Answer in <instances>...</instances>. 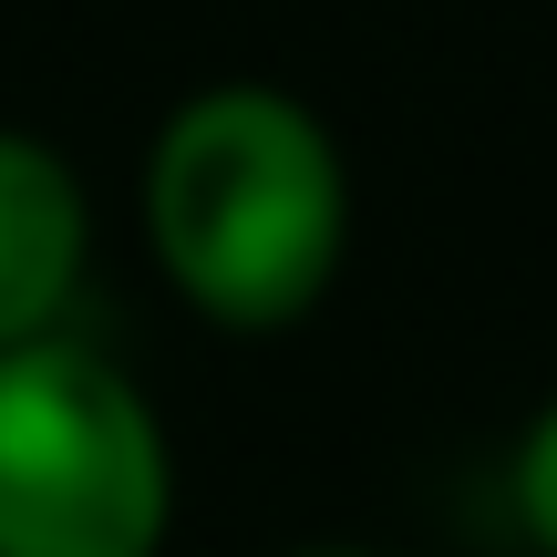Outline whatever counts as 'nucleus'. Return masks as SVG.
Returning a JSON list of instances; mask_svg holds the SVG:
<instances>
[{
  "label": "nucleus",
  "mask_w": 557,
  "mask_h": 557,
  "mask_svg": "<svg viewBox=\"0 0 557 557\" xmlns=\"http://www.w3.org/2000/svg\"><path fill=\"white\" fill-rule=\"evenodd\" d=\"M341 218H351L341 156L289 94L227 83L156 135V176H145L156 259L227 331H278L310 310L331 289Z\"/></svg>",
  "instance_id": "nucleus-1"
},
{
  "label": "nucleus",
  "mask_w": 557,
  "mask_h": 557,
  "mask_svg": "<svg viewBox=\"0 0 557 557\" xmlns=\"http://www.w3.org/2000/svg\"><path fill=\"white\" fill-rule=\"evenodd\" d=\"M165 434L145 393L83 341L0 351V557H156Z\"/></svg>",
  "instance_id": "nucleus-2"
},
{
  "label": "nucleus",
  "mask_w": 557,
  "mask_h": 557,
  "mask_svg": "<svg viewBox=\"0 0 557 557\" xmlns=\"http://www.w3.org/2000/svg\"><path fill=\"white\" fill-rule=\"evenodd\" d=\"M83 269V186L52 145L0 135V351L52 341V310Z\"/></svg>",
  "instance_id": "nucleus-3"
},
{
  "label": "nucleus",
  "mask_w": 557,
  "mask_h": 557,
  "mask_svg": "<svg viewBox=\"0 0 557 557\" xmlns=\"http://www.w3.org/2000/svg\"><path fill=\"white\" fill-rule=\"evenodd\" d=\"M517 517H527V537L557 557V403L527 423V444H517Z\"/></svg>",
  "instance_id": "nucleus-4"
},
{
  "label": "nucleus",
  "mask_w": 557,
  "mask_h": 557,
  "mask_svg": "<svg viewBox=\"0 0 557 557\" xmlns=\"http://www.w3.org/2000/svg\"><path fill=\"white\" fill-rule=\"evenodd\" d=\"M310 557H361V547H310Z\"/></svg>",
  "instance_id": "nucleus-5"
}]
</instances>
